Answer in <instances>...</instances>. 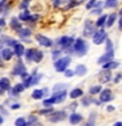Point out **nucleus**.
<instances>
[{
	"label": "nucleus",
	"instance_id": "37998d69",
	"mask_svg": "<svg viewBox=\"0 0 122 126\" xmlns=\"http://www.w3.org/2000/svg\"><path fill=\"white\" fill-rule=\"evenodd\" d=\"M61 54H62V51H61V50H54V51H53V54H51V57H53L54 61H57L58 58H61Z\"/></svg>",
	"mask_w": 122,
	"mask_h": 126
},
{
	"label": "nucleus",
	"instance_id": "6e6552de",
	"mask_svg": "<svg viewBox=\"0 0 122 126\" xmlns=\"http://www.w3.org/2000/svg\"><path fill=\"white\" fill-rule=\"evenodd\" d=\"M24 71H26V67H25V64L22 63V61H18L16 62V64H15V67H13V70H12V75L13 76H20Z\"/></svg>",
	"mask_w": 122,
	"mask_h": 126
},
{
	"label": "nucleus",
	"instance_id": "4d7b16f0",
	"mask_svg": "<svg viewBox=\"0 0 122 126\" xmlns=\"http://www.w3.org/2000/svg\"><path fill=\"white\" fill-rule=\"evenodd\" d=\"M3 122H4V117L1 116V114H0V125H1V124H3Z\"/></svg>",
	"mask_w": 122,
	"mask_h": 126
},
{
	"label": "nucleus",
	"instance_id": "09e8293b",
	"mask_svg": "<svg viewBox=\"0 0 122 126\" xmlns=\"http://www.w3.org/2000/svg\"><path fill=\"white\" fill-rule=\"evenodd\" d=\"M0 110H1V114H4V116H8V112L5 110V108H4V106H0Z\"/></svg>",
	"mask_w": 122,
	"mask_h": 126
},
{
	"label": "nucleus",
	"instance_id": "864d4df0",
	"mask_svg": "<svg viewBox=\"0 0 122 126\" xmlns=\"http://www.w3.org/2000/svg\"><path fill=\"white\" fill-rule=\"evenodd\" d=\"M118 26H120V30H122V17L120 18V21H118Z\"/></svg>",
	"mask_w": 122,
	"mask_h": 126
},
{
	"label": "nucleus",
	"instance_id": "f03ea898",
	"mask_svg": "<svg viewBox=\"0 0 122 126\" xmlns=\"http://www.w3.org/2000/svg\"><path fill=\"white\" fill-rule=\"evenodd\" d=\"M71 63V57H63V58H58L54 63V68L58 72H64V70H67V67Z\"/></svg>",
	"mask_w": 122,
	"mask_h": 126
},
{
	"label": "nucleus",
	"instance_id": "ddd939ff",
	"mask_svg": "<svg viewBox=\"0 0 122 126\" xmlns=\"http://www.w3.org/2000/svg\"><path fill=\"white\" fill-rule=\"evenodd\" d=\"M68 121H70L71 125H77V124H80V122L83 121V116L79 114V113H72L68 117Z\"/></svg>",
	"mask_w": 122,
	"mask_h": 126
},
{
	"label": "nucleus",
	"instance_id": "7c9ffc66",
	"mask_svg": "<svg viewBox=\"0 0 122 126\" xmlns=\"http://www.w3.org/2000/svg\"><path fill=\"white\" fill-rule=\"evenodd\" d=\"M16 126H26V118L25 117H18L15 122Z\"/></svg>",
	"mask_w": 122,
	"mask_h": 126
},
{
	"label": "nucleus",
	"instance_id": "2f4dec72",
	"mask_svg": "<svg viewBox=\"0 0 122 126\" xmlns=\"http://www.w3.org/2000/svg\"><path fill=\"white\" fill-rule=\"evenodd\" d=\"M102 75H101V81L102 83H106V81H109L110 80V72L108 70L105 71V72H101Z\"/></svg>",
	"mask_w": 122,
	"mask_h": 126
},
{
	"label": "nucleus",
	"instance_id": "aec40b11",
	"mask_svg": "<svg viewBox=\"0 0 122 126\" xmlns=\"http://www.w3.org/2000/svg\"><path fill=\"white\" fill-rule=\"evenodd\" d=\"M87 74V67L84 64H77L76 68H75V75H79V76H84Z\"/></svg>",
	"mask_w": 122,
	"mask_h": 126
},
{
	"label": "nucleus",
	"instance_id": "0eeeda50",
	"mask_svg": "<svg viewBox=\"0 0 122 126\" xmlns=\"http://www.w3.org/2000/svg\"><path fill=\"white\" fill-rule=\"evenodd\" d=\"M24 89H25V87H24L22 83H16L15 87H11L8 92H9V96L11 97H17L18 93H21Z\"/></svg>",
	"mask_w": 122,
	"mask_h": 126
},
{
	"label": "nucleus",
	"instance_id": "4c0bfd02",
	"mask_svg": "<svg viewBox=\"0 0 122 126\" xmlns=\"http://www.w3.org/2000/svg\"><path fill=\"white\" fill-rule=\"evenodd\" d=\"M54 104H55V102H54V98L53 97H49V98H46V100H43V106H46V108L53 106Z\"/></svg>",
	"mask_w": 122,
	"mask_h": 126
},
{
	"label": "nucleus",
	"instance_id": "a19ab883",
	"mask_svg": "<svg viewBox=\"0 0 122 126\" xmlns=\"http://www.w3.org/2000/svg\"><path fill=\"white\" fill-rule=\"evenodd\" d=\"M117 3L118 1H108V0H106V1L104 3V7L105 8H114L117 5Z\"/></svg>",
	"mask_w": 122,
	"mask_h": 126
},
{
	"label": "nucleus",
	"instance_id": "72a5a7b5",
	"mask_svg": "<svg viewBox=\"0 0 122 126\" xmlns=\"http://www.w3.org/2000/svg\"><path fill=\"white\" fill-rule=\"evenodd\" d=\"M53 112H54V110H53V108H51V106H49V108H46V106H45V109H41V110H39V114H41V116H45V114H46V116H49V114L53 113Z\"/></svg>",
	"mask_w": 122,
	"mask_h": 126
},
{
	"label": "nucleus",
	"instance_id": "bf43d9fd",
	"mask_svg": "<svg viewBox=\"0 0 122 126\" xmlns=\"http://www.w3.org/2000/svg\"><path fill=\"white\" fill-rule=\"evenodd\" d=\"M120 15L122 16V8H121V9H120Z\"/></svg>",
	"mask_w": 122,
	"mask_h": 126
},
{
	"label": "nucleus",
	"instance_id": "13d9d810",
	"mask_svg": "<svg viewBox=\"0 0 122 126\" xmlns=\"http://www.w3.org/2000/svg\"><path fill=\"white\" fill-rule=\"evenodd\" d=\"M113 126H122V122H116Z\"/></svg>",
	"mask_w": 122,
	"mask_h": 126
},
{
	"label": "nucleus",
	"instance_id": "de8ad7c7",
	"mask_svg": "<svg viewBox=\"0 0 122 126\" xmlns=\"http://www.w3.org/2000/svg\"><path fill=\"white\" fill-rule=\"evenodd\" d=\"M5 24H7V21H5V18H4V17H1V18H0V28L5 26Z\"/></svg>",
	"mask_w": 122,
	"mask_h": 126
},
{
	"label": "nucleus",
	"instance_id": "c756f323",
	"mask_svg": "<svg viewBox=\"0 0 122 126\" xmlns=\"http://www.w3.org/2000/svg\"><path fill=\"white\" fill-rule=\"evenodd\" d=\"M94 120H96V113H91L89 120L87 121L83 126H94Z\"/></svg>",
	"mask_w": 122,
	"mask_h": 126
},
{
	"label": "nucleus",
	"instance_id": "473e14b6",
	"mask_svg": "<svg viewBox=\"0 0 122 126\" xmlns=\"http://www.w3.org/2000/svg\"><path fill=\"white\" fill-rule=\"evenodd\" d=\"M101 92V85H94V87H91L89 88V93L91 94H97Z\"/></svg>",
	"mask_w": 122,
	"mask_h": 126
},
{
	"label": "nucleus",
	"instance_id": "e433bc0d",
	"mask_svg": "<svg viewBox=\"0 0 122 126\" xmlns=\"http://www.w3.org/2000/svg\"><path fill=\"white\" fill-rule=\"evenodd\" d=\"M29 3H30V0H21V3L18 4V8L20 9H28V7H29Z\"/></svg>",
	"mask_w": 122,
	"mask_h": 126
},
{
	"label": "nucleus",
	"instance_id": "052dcab7",
	"mask_svg": "<svg viewBox=\"0 0 122 126\" xmlns=\"http://www.w3.org/2000/svg\"><path fill=\"white\" fill-rule=\"evenodd\" d=\"M108 1H118V0H108Z\"/></svg>",
	"mask_w": 122,
	"mask_h": 126
},
{
	"label": "nucleus",
	"instance_id": "423d86ee",
	"mask_svg": "<svg viewBox=\"0 0 122 126\" xmlns=\"http://www.w3.org/2000/svg\"><path fill=\"white\" fill-rule=\"evenodd\" d=\"M35 39H37V42L41 46H45V47H53L54 46L53 39H50L49 37H45L42 34H35Z\"/></svg>",
	"mask_w": 122,
	"mask_h": 126
},
{
	"label": "nucleus",
	"instance_id": "412c9836",
	"mask_svg": "<svg viewBox=\"0 0 122 126\" xmlns=\"http://www.w3.org/2000/svg\"><path fill=\"white\" fill-rule=\"evenodd\" d=\"M114 21H117V15L116 13H112L108 16V18H106V22H105V26L110 28L114 24Z\"/></svg>",
	"mask_w": 122,
	"mask_h": 126
},
{
	"label": "nucleus",
	"instance_id": "ea45409f",
	"mask_svg": "<svg viewBox=\"0 0 122 126\" xmlns=\"http://www.w3.org/2000/svg\"><path fill=\"white\" fill-rule=\"evenodd\" d=\"M105 42H106V51H114V47H113L112 41L106 38V39H105Z\"/></svg>",
	"mask_w": 122,
	"mask_h": 126
},
{
	"label": "nucleus",
	"instance_id": "a18cd8bd",
	"mask_svg": "<svg viewBox=\"0 0 122 126\" xmlns=\"http://www.w3.org/2000/svg\"><path fill=\"white\" fill-rule=\"evenodd\" d=\"M50 1L53 3V7H54V8H57V7H59V5L62 4L63 0H50Z\"/></svg>",
	"mask_w": 122,
	"mask_h": 126
},
{
	"label": "nucleus",
	"instance_id": "2eb2a0df",
	"mask_svg": "<svg viewBox=\"0 0 122 126\" xmlns=\"http://www.w3.org/2000/svg\"><path fill=\"white\" fill-rule=\"evenodd\" d=\"M0 53H1V57L4 61H9V59L13 57V50H11L9 47H3L1 50H0Z\"/></svg>",
	"mask_w": 122,
	"mask_h": 126
},
{
	"label": "nucleus",
	"instance_id": "f257e3e1",
	"mask_svg": "<svg viewBox=\"0 0 122 126\" xmlns=\"http://www.w3.org/2000/svg\"><path fill=\"white\" fill-rule=\"evenodd\" d=\"M71 50H72V53H75L77 57H83V55H85L87 51H88V43H87L83 38H77L74 41L72 46H71Z\"/></svg>",
	"mask_w": 122,
	"mask_h": 126
},
{
	"label": "nucleus",
	"instance_id": "6ab92c4d",
	"mask_svg": "<svg viewBox=\"0 0 122 126\" xmlns=\"http://www.w3.org/2000/svg\"><path fill=\"white\" fill-rule=\"evenodd\" d=\"M17 17H18V20H20V21H28V20H29V17H30V12H29V9H22L21 12H20V15L17 16Z\"/></svg>",
	"mask_w": 122,
	"mask_h": 126
},
{
	"label": "nucleus",
	"instance_id": "c9c22d12",
	"mask_svg": "<svg viewBox=\"0 0 122 126\" xmlns=\"http://www.w3.org/2000/svg\"><path fill=\"white\" fill-rule=\"evenodd\" d=\"M93 102V98L92 97H83V100H81V105H84V106H89Z\"/></svg>",
	"mask_w": 122,
	"mask_h": 126
},
{
	"label": "nucleus",
	"instance_id": "dca6fc26",
	"mask_svg": "<svg viewBox=\"0 0 122 126\" xmlns=\"http://www.w3.org/2000/svg\"><path fill=\"white\" fill-rule=\"evenodd\" d=\"M9 25H11L12 29H15V32H17V30H20L22 28V24L18 20V17H12L11 21H9Z\"/></svg>",
	"mask_w": 122,
	"mask_h": 126
},
{
	"label": "nucleus",
	"instance_id": "39448f33",
	"mask_svg": "<svg viewBox=\"0 0 122 126\" xmlns=\"http://www.w3.org/2000/svg\"><path fill=\"white\" fill-rule=\"evenodd\" d=\"M66 112L64 110H57V112H53L50 113L49 116V121L53 122V124H55V122H61L63 120H66Z\"/></svg>",
	"mask_w": 122,
	"mask_h": 126
},
{
	"label": "nucleus",
	"instance_id": "4be33fe9",
	"mask_svg": "<svg viewBox=\"0 0 122 126\" xmlns=\"http://www.w3.org/2000/svg\"><path fill=\"white\" fill-rule=\"evenodd\" d=\"M43 91L42 89H34L33 93H31V98H34V100H41V98H43Z\"/></svg>",
	"mask_w": 122,
	"mask_h": 126
},
{
	"label": "nucleus",
	"instance_id": "c03bdc74",
	"mask_svg": "<svg viewBox=\"0 0 122 126\" xmlns=\"http://www.w3.org/2000/svg\"><path fill=\"white\" fill-rule=\"evenodd\" d=\"M75 75V71H72V70H64V76L66 78H72Z\"/></svg>",
	"mask_w": 122,
	"mask_h": 126
},
{
	"label": "nucleus",
	"instance_id": "5fc2aeb1",
	"mask_svg": "<svg viewBox=\"0 0 122 126\" xmlns=\"http://www.w3.org/2000/svg\"><path fill=\"white\" fill-rule=\"evenodd\" d=\"M106 110H108V112H113V110H114V106H108V108H106Z\"/></svg>",
	"mask_w": 122,
	"mask_h": 126
},
{
	"label": "nucleus",
	"instance_id": "a878e982",
	"mask_svg": "<svg viewBox=\"0 0 122 126\" xmlns=\"http://www.w3.org/2000/svg\"><path fill=\"white\" fill-rule=\"evenodd\" d=\"M83 96V89L80 88H75L71 91V93H70V97L71 98H77V97H81Z\"/></svg>",
	"mask_w": 122,
	"mask_h": 126
},
{
	"label": "nucleus",
	"instance_id": "20e7f679",
	"mask_svg": "<svg viewBox=\"0 0 122 126\" xmlns=\"http://www.w3.org/2000/svg\"><path fill=\"white\" fill-rule=\"evenodd\" d=\"M92 38H93V43H94V45H101V43H104L105 39H106V32L104 29L96 30V32H94V34L92 35Z\"/></svg>",
	"mask_w": 122,
	"mask_h": 126
},
{
	"label": "nucleus",
	"instance_id": "58836bf2",
	"mask_svg": "<svg viewBox=\"0 0 122 126\" xmlns=\"http://www.w3.org/2000/svg\"><path fill=\"white\" fill-rule=\"evenodd\" d=\"M96 3H97V0H89V1L85 4V8L87 9H93V8L96 7Z\"/></svg>",
	"mask_w": 122,
	"mask_h": 126
},
{
	"label": "nucleus",
	"instance_id": "6e6d98bb",
	"mask_svg": "<svg viewBox=\"0 0 122 126\" xmlns=\"http://www.w3.org/2000/svg\"><path fill=\"white\" fill-rule=\"evenodd\" d=\"M76 105H77L76 102H74V104H71V106H70V108H71V109H75V108H76Z\"/></svg>",
	"mask_w": 122,
	"mask_h": 126
},
{
	"label": "nucleus",
	"instance_id": "1a4fd4ad",
	"mask_svg": "<svg viewBox=\"0 0 122 126\" xmlns=\"http://www.w3.org/2000/svg\"><path fill=\"white\" fill-rule=\"evenodd\" d=\"M96 32V25H93L89 20H87L84 24V35L85 37H92Z\"/></svg>",
	"mask_w": 122,
	"mask_h": 126
},
{
	"label": "nucleus",
	"instance_id": "f704fd0d",
	"mask_svg": "<svg viewBox=\"0 0 122 126\" xmlns=\"http://www.w3.org/2000/svg\"><path fill=\"white\" fill-rule=\"evenodd\" d=\"M24 87L25 88H29V87H31V75H28V76L24 79Z\"/></svg>",
	"mask_w": 122,
	"mask_h": 126
},
{
	"label": "nucleus",
	"instance_id": "8fccbe9b",
	"mask_svg": "<svg viewBox=\"0 0 122 126\" xmlns=\"http://www.w3.org/2000/svg\"><path fill=\"white\" fill-rule=\"evenodd\" d=\"M18 108H20V104H17V102H16V104L13 102V104L11 105V109H18Z\"/></svg>",
	"mask_w": 122,
	"mask_h": 126
},
{
	"label": "nucleus",
	"instance_id": "79ce46f5",
	"mask_svg": "<svg viewBox=\"0 0 122 126\" xmlns=\"http://www.w3.org/2000/svg\"><path fill=\"white\" fill-rule=\"evenodd\" d=\"M38 20H39V15H30V17L26 22H37Z\"/></svg>",
	"mask_w": 122,
	"mask_h": 126
},
{
	"label": "nucleus",
	"instance_id": "7ed1b4c3",
	"mask_svg": "<svg viewBox=\"0 0 122 126\" xmlns=\"http://www.w3.org/2000/svg\"><path fill=\"white\" fill-rule=\"evenodd\" d=\"M74 41H75L74 37H67V35H63V37H59L57 39V45L61 46L62 49L67 50V49H70V47L72 46Z\"/></svg>",
	"mask_w": 122,
	"mask_h": 126
},
{
	"label": "nucleus",
	"instance_id": "bb28decb",
	"mask_svg": "<svg viewBox=\"0 0 122 126\" xmlns=\"http://www.w3.org/2000/svg\"><path fill=\"white\" fill-rule=\"evenodd\" d=\"M38 124V118L35 116H29L26 118V126H35Z\"/></svg>",
	"mask_w": 122,
	"mask_h": 126
},
{
	"label": "nucleus",
	"instance_id": "393cba45",
	"mask_svg": "<svg viewBox=\"0 0 122 126\" xmlns=\"http://www.w3.org/2000/svg\"><path fill=\"white\" fill-rule=\"evenodd\" d=\"M42 58H43V53L41 50H35L34 51V55H33V62L34 63H39L42 61Z\"/></svg>",
	"mask_w": 122,
	"mask_h": 126
},
{
	"label": "nucleus",
	"instance_id": "603ef678",
	"mask_svg": "<svg viewBox=\"0 0 122 126\" xmlns=\"http://www.w3.org/2000/svg\"><path fill=\"white\" fill-rule=\"evenodd\" d=\"M28 75H29V74H28V72H26V71H24V72H22V74H21V75H20V76H21V78H22V79H25V78H26V76H28Z\"/></svg>",
	"mask_w": 122,
	"mask_h": 126
},
{
	"label": "nucleus",
	"instance_id": "a211bd4d",
	"mask_svg": "<svg viewBox=\"0 0 122 126\" xmlns=\"http://www.w3.org/2000/svg\"><path fill=\"white\" fill-rule=\"evenodd\" d=\"M0 88H3V91L5 92V91H9L11 88V81L8 78H1L0 79Z\"/></svg>",
	"mask_w": 122,
	"mask_h": 126
},
{
	"label": "nucleus",
	"instance_id": "4468645a",
	"mask_svg": "<svg viewBox=\"0 0 122 126\" xmlns=\"http://www.w3.org/2000/svg\"><path fill=\"white\" fill-rule=\"evenodd\" d=\"M24 53H25V47H24L22 43H17L15 47H13V55H16L17 58H21Z\"/></svg>",
	"mask_w": 122,
	"mask_h": 126
},
{
	"label": "nucleus",
	"instance_id": "cd10ccee",
	"mask_svg": "<svg viewBox=\"0 0 122 126\" xmlns=\"http://www.w3.org/2000/svg\"><path fill=\"white\" fill-rule=\"evenodd\" d=\"M34 51H35V49H28V50H25L24 55H25V58H26V61H28V62H31V61H33Z\"/></svg>",
	"mask_w": 122,
	"mask_h": 126
},
{
	"label": "nucleus",
	"instance_id": "9d476101",
	"mask_svg": "<svg viewBox=\"0 0 122 126\" xmlns=\"http://www.w3.org/2000/svg\"><path fill=\"white\" fill-rule=\"evenodd\" d=\"M51 97L54 98L55 104H59V102L64 101V98L67 97V92H66V91H57V92H53Z\"/></svg>",
	"mask_w": 122,
	"mask_h": 126
},
{
	"label": "nucleus",
	"instance_id": "f8f14e48",
	"mask_svg": "<svg viewBox=\"0 0 122 126\" xmlns=\"http://www.w3.org/2000/svg\"><path fill=\"white\" fill-rule=\"evenodd\" d=\"M113 58H114V51H106L104 55H101V57L98 58L97 63H98V64H104V63L112 61Z\"/></svg>",
	"mask_w": 122,
	"mask_h": 126
},
{
	"label": "nucleus",
	"instance_id": "c85d7f7f",
	"mask_svg": "<svg viewBox=\"0 0 122 126\" xmlns=\"http://www.w3.org/2000/svg\"><path fill=\"white\" fill-rule=\"evenodd\" d=\"M68 88V84H63V83H59V84H55L53 87V92H57V91H66Z\"/></svg>",
	"mask_w": 122,
	"mask_h": 126
},
{
	"label": "nucleus",
	"instance_id": "3c124183",
	"mask_svg": "<svg viewBox=\"0 0 122 126\" xmlns=\"http://www.w3.org/2000/svg\"><path fill=\"white\" fill-rule=\"evenodd\" d=\"M4 66V59L1 57V53H0V67H3Z\"/></svg>",
	"mask_w": 122,
	"mask_h": 126
},
{
	"label": "nucleus",
	"instance_id": "680f3d73",
	"mask_svg": "<svg viewBox=\"0 0 122 126\" xmlns=\"http://www.w3.org/2000/svg\"><path fill=\"white\" fill-rule=\"evenodd\" d=\"M0 34H1V28H0Z\"/></svg>",
	"mask_w": 122,
	"mask_h": 126
},
{
	"label": "nucleus",
	"instance_id": "b1692460",
	"mask_svg": "<svg viewBox=\"0 0 122 126\" xmlns=\"http://www.w3.org/2000/svg\"><path fill=\"white\" fill-rule=\"evenodd\" d=\"M120 66L117 62H113V61H109L102 64V67H104V70H113V68H117V67Z\"/></svg>",
	"mask_w": 122,
	"mask_h": 126
},
{
	"label": "nucleus",
	"instance_id": "5701e85b",
	"mask_svg": "<svg viewBox=\"0 0 122 126\" xmlns=\"http://www.w3.org/2000/svg\"><path fill=\"white\" fill-rule=\"evenodd\" d=\"M106 18H108V15H101L100 17H98V20L96 21V24H94V25H96L97 28H102L105 25V22H106Z\"/></svg>",
	"mask_w": 122,
	"mask_h": 126
},
{
	"label": "nucleus",
	"instance_id": "49530a36",
	"mask_svg": "<svg viewBox=\"0 0 122 126\" xmlns=\"http://www.w3.org/2000/svg\"><path fill=\"white\" fill-rule=\"evenodd\" d=\"M101 8H93V11H91V13H93V15H101Z\"/></svg>",
	"mask_w": 122,
	"mask_h": 126
},
{
	"label": "nucleus",
	"instance_id": "f3484780",
	"mask_svg": "<svg viewBox=\"0 0 122 126\" xmlns=\"http://www.w3.org/2000/svg\"><path fill=\"white\" fill-rule=\"evenodd\" d=\"M17 34L20 38H29L31 35V30L29 29V28H21L20 30H17Z\"/></svg>",
	"mask_w": 122,
	"mask_h": 126
},
{
	"label": "nucleus",
	"instance_id": "9b49d317",
	"mask_svg": "<svg viewBox=\"0 0 122 126\" xmlns=\"http://www.w3.org/2000/svg\"><path fill=\"white\" fill-rule=\"evenodd\" d=\"M113 98H114V96L112 94V91H110V89H104V91H101V94H100V101H101V102L112 101Z\"/></svg>",
	"mask_w": 122,
	"mask_h": 126
}]
</instances>
